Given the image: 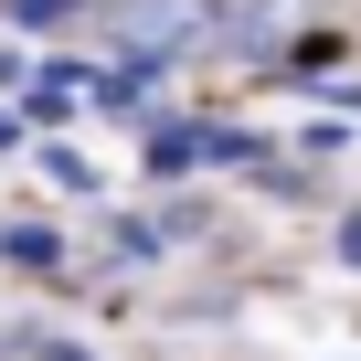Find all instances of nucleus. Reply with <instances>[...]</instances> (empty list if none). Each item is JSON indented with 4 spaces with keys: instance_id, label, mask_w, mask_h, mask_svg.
<instances>
[{
    "instance_id": "39448f33",
    "label": "nucleus",
    "mask_w": 361,
    "mask_h": 361,
    "mask_svg": "<svg viewBox=\"0 0 361 361\" xmlns=\"http://www.w3.org/2000/svg\"><path fill=\"white\" fill-rule=\"evenodd\" d=\"M0 149H11V117H0Z\"/></svg>"
},
{
    "instance_id": "20e7f679",
    "label": "nucleus",
    "mask_w": 361,
    "mask_h": 361,
    "mask_svg": "<svg viewBox=\"0 0 361 361\" xmlns=\"http://www.w3.org/2000/svg\"><path fill=\"white\" fill-rule=\"evenodd\" d=\"M32 159H43V180H64V192H96V170H85V159H75V149H64V138H43V149H32Z\"/></svg>"
},
{
    "instance_id": "f03ea898",
    "label": "nucleus",
    "mask_w": 361,
    "mask_h": 361,
    "mask_svg": "<svg viewBox=\"0 0 361 361\" xmlns=\"http://www.w3.org/2000/svg\"><path fill=\"white\" fill-rule=\"evenodd\" d=\"M0 266H22V276H64V234H54V224H0Z\"/></svg>"
},
{
    "instance_id": "7ed1b4c3",
    "label": "nucleus",
    "mask_w": 361,
    "mask_h": 361,
    "mask_svg": "<svg viewBox=\"0 0 361 361\" xmlns=\"http://www.w3.org/2000/svg\"><path fill=\"white\" fill-rule=\"evenodd\" d=\"M96 0H0V22L11 32H64V22H85Z\"/></svg>"
},
{
    "instance_id": "f257e3e1",
    "label": "nucleus",
    "mask_w": 361,
    "mask_h": 361,
    "mask_svg": "<svg viewBox=\"0 0 361 361\" xmlns=\"http://www.w3.org/2000/svg\"><path fill=\"white\" fill-rule=\"evenodd\" d=\"M117 32L138 54H180V43L213 32V0H117Z\"/></svg>"
}]
</instances>
